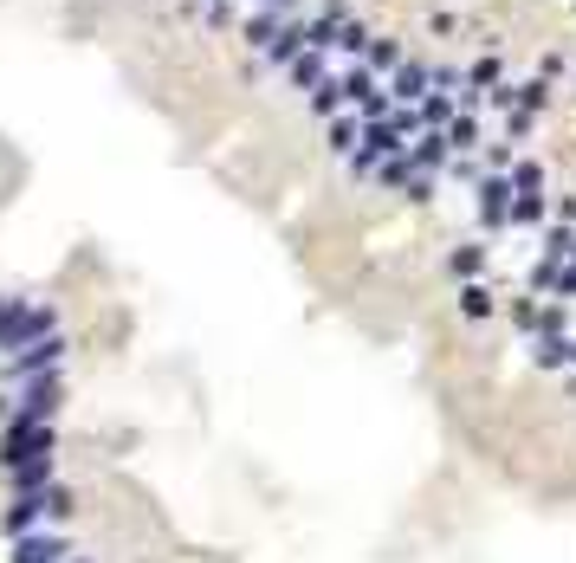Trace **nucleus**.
Returning a JSON list of instances; mask_svg holds the SVG:
<instances>
[{
  "mask_svg": "<svg viewBox=\"0 0 576 563\" xmlns=\"http://www.w3.org/2000/svg\"><path fill=\"white\" fill-rule=\"evenodd\" d=\"M428 91H434V72H428V65H421V59H408L402 72L389 78V98L402 104V111H408V104H421V98H428Z\"/></svg>",
  "mask_w": 576,
  "mask_h": 563,
  "instance_id": "6e6552de",
  "label": "nucleus"
},
{
  "mask_svg": "<svg viewBox=\"0 0 576 563\" xmlns=\"http://www.w3.org/2000/svg\"><path fill=\"white\" fill-rule=\"evenodd\" d=\"M344 111H350V98H344V78H331V85H318V91H311V117L337 123Z\"/></svg>",
  "mask_w": 576,
  "mask_h": 563,
  "instance_id": "4468645a",
  "label": "nucleus"
},
{
  "mask_svg": "<svg viewBox=\"0 0 576 563\" xmlns=\"http://www.w3.org/2000/svg\"><path fill=\"white\" fill-rule=\"evenodd\" d=\"M285 72H292V85H298V91H318V85H331V65H324V52H305V59H292Z\"/></svg>",
  "mask_w": 576,
  "mask_h": 563,
  "instance_id": "ddd939ff",
  "label": "nucleus"
},
{
  "mask_svg": "<svg viewBox=\"0 0 576 563\" xmlns=\"http://www.w3.org/2000/svg\"><path fill=\"white\" fill-rule=\"evenodd\" d=\"M33 453H59V434H52L46 421L7 415V434H0V466H20V460H33Z\"/></svg>",
  "mask_w": 576,
  "mask_h": 563,
  "instance_id": "f03ea898",
  "label": "nucleus"
},
{
  "mask_svg": "<svg viewBox=\"0 0 576 563\" xmlns=\"http://www.w3.org/2000/svg\"><path fill=\"white\" fill-rule=\"evenodd\" d=\"M512 208H518V182L512 175H486V182H479V227L505 233L512 227Z\"/></svg>",
  "mask_w": 576,
  "mask_h": 563,
  "instance_id": "20e7f679",
  "label": "nucleus"
},
{
  "mask_svg": "<svg viewBox=\"0 0 576 563\" xmlns=\"http://www.w3.org/2000/svg\"><path fill=\"white\" fill-rule=\"evenodd\" d=\"M447 272H454L460 285H473L479 272H486V240H460L454 253H447Z\"/></svg>",
  "mask_w": 576,
  "mask_h": 563,
  "instance_id": "9b49d317",
  "label": "nucleus"
},
{
  "mask_svg": "<svg viewBox=\"0 0 576 563\" xmlns=\"http://www.w3.org/2000/svg\"><path fill=\"white\" fill-rule=\"evenodd\" d=\"M52 466H59V453H33V460H20V466H7V479H13V492H46V486H52Z\"/></svg>",
  "mask_w": 576,
  "mask_h": 563,
  "instance_id": "1a4fd4ad",
  "label": "nucleus"
},
{
  "mask_svg": "<svg viewBox=\"0 0 576 563\" xmlns=\"http://www.w3.org/2000/svg\"><path fill=\"white\" fill-rule=\"evenodd\" d=\"M65 350H72V343H65L59 331L52 337H39L33 350H20V356H7V376L13 382H39V376H59V363H65Z\"/></svg>",
  "mask_w": 576,
  "mask_h": 563,
  "instance_id": "7ed1b4c3",
  "label": "nucleus"
},
{
  "mask_svg": "<svg viewBox=\"0 0 576 563\" xmlns=\"http://www.w3.org/2000/svg\"><path fill=\"white\" fill-rule=\"evenodd\" d=\"M259 7H266V13H285V7H292V0H259Z\"/></svg>",
  "mask_w": 576,
  "mask_h": 563,
  "instance_id": "f3484780",
  "label": "nucleus"
},
{
  "mask_svg": "<svg viewBox=\"0 0 576 563\" xmlns=\"http://www.w3.org/2000/svg\"><path fill=\"white\" fill-rule=\"evenodd\" d=\"M492 311H499V292H492L486 279H473V285H460V318H492Z\"/></svg>",
  "mask_w": 576,
  "mask_h": 563,
  "instance_id": "f8f14e48",
  "label": "nucleus"
},
{
  "mask_svg": "<svg viewBox=\"0 0 576 563\" xmlns=\"http://www.w3.org/2000/svg\"><path fill=\"white\" fill-rule=\"evenodd\" d=\"M13 563H72V544L59 531H33V538L13 544Z\"/></svg>",
  "mask_w": 576,
  "mask_h": 563,
  "instance_id": "0eeeda50",
  "label": "nucleus"
},
{
  "mask_svg": "<svg viewBox=\"0 0 576 563\" xmlns=\"http://www.w3.org/2000/svg\"><path fill=\"white\" fill-rule=\"evenodd\" d=\"M363 65H369V72H376V78H395V72H402V65H408V52H402V39H369V52H363Z\"/></svg>",
  "mask_w": 576,
  "mask_h": 563,
  "instance_id": "9d476101",
  "label": "nucleus"
},
{
  "mask_svg": "<svg viewBox=\"0 0 576 563\" xmlns=\"http://www.w3.org/2000/svg\"><path fill=\"white\" fill-rule=\"evenodd\" d=\"M59 402H65V382L59 376H39V382H20V408H13V415H20V421H46V428H52Z\"/></svg>",
  "mask_w": 576,
  "mask_h": 563,
  "instance_id": "39448f33",
  "label": "nucleus"
},
{
  "mask_svg": "<svg viewBox=\"0 0 576 563\" xmlns=\"http://www.w3.org/2000/svg\"><path fill=\"white\" fill-rule=\"evenodd\" d=\"M0 311H7V298H0Z\"/></svg>",
  "mask_w": 576,
  "mask_h": 563,
  "instance_id": "a211bd4d",
  "label": "nucleus"
},
{
  "mask_svg": "<svg viewBox=\"0 0 576 563\" xmlns=\"http://www.w3.org/2000/svg\"><path fill=\"white\" fill-rule=\"evenodd\" d=\"M544 221H551V195H518L512 227H544Z\"/></svg>",
  "mask_w": 576,
  "mask_h": 563,
  "instance_id": "dca6fc26",
  "label": "nucleus"
},
{
  "mask_svg": "<svg viewBox=\"0 0 576 563\" xmlns=\"http://www.w3.org/2000/svg\"><path fill=\"white\" fill-rule=\"evenodd\" d=\"M39 525H46V492H13V505L0 512V531L20 544V538H33Z\"/></svg>",
  "mask_w": 576,
  "mask_h": 563,
  "instance_id": "423d86ee",
  "label": "nucleus"
},
{
  "mask_svg": "<svg viewBox=\"0 0 576 563\" xmlns=\"http://www.w3.org/2000/svg\"><path fill=\"white\" fill-rule=\"evenodd\" d=\"M59 331V311L39 305V298H7V311H0V356H20L33 350L39 337Z\"/></svg>",
  "mask_w": 576,
  "mask_h": 563,
  "instance_id": "f257e3e1",
  "label": "nucleus"
},
{
  "mask_svg": "<svg viewBox=\"0 0 576 563\" xmlns=\"http://www.w3.org/2000/svg\"><path fill=\"white\" fill-rule=\"evenodd\" d=\"M72 512H78V492L52 479V486H46V525H65V518H72Z\"/></svg>",
  "mask_w": 576,
  "mask_h": 563,
  "instance_id": "2eb2a0df",
  "label": "nucleus"
}]
</instances>
